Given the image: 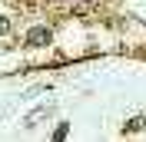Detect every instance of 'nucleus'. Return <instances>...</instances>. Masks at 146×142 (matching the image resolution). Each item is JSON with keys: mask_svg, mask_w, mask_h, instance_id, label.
Wrapping results in <instances>:
<instances>
[{"mask_svg": "<svg viewBox=\"0 0 146 142\" xmlns=\"http://www.w3.org/2000/svg\"><path fill=\"white\" fill-rule=\"evenodd\" d=\"M27 43L30 46H46V43H50V30H46V27H33L27 33Z\"/></svg>", "mask_w": 146, "mask_h": 142, "instance_id": "f257e3e1", "label": "nucleus"}, {"mask_svg": "<svg viewBox=\"0 0 146 142\" xmlns=\"http://www.w3.org/2000/svg\"><path fill=\"white\" fill-rule=\"evenodd\" d=\"M7 33H10V20L0 17V36H7Z\"/></svg>", "mask_w": 146, "mask_h": 142, "instance_id": "f03ea898", "label": "nucleus"}]
</instances>
